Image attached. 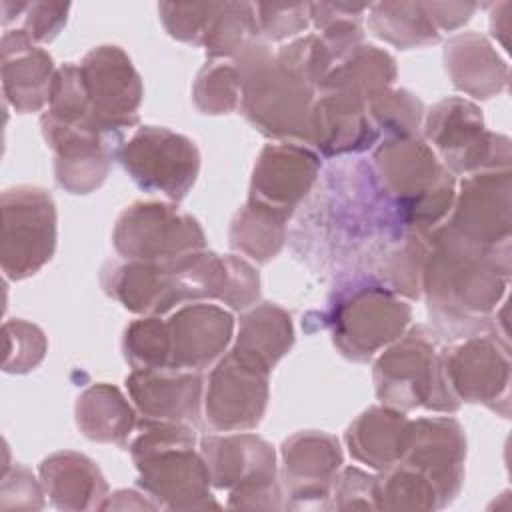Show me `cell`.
<instances>
[{
  "mask_svg": "<svg viewBox=\"0 0 512 512\" xmlns=\"http://www.w3.org/2000/svg\"><path fill=\"white\" fill-rule=\"evenodd\" d=\"M510 282V246L486 248L442 224L430 232L422 290L436 334H494V310ZM502 342V340H500Z\"/></svg>",
  "mask_w": 512,
  "mask_h": 512,
  "instance_id": "obj_1",
  "label": "cell"
},
{
  "mask_svg": "<svg viewBox=\"0 0 512 512\" xmlns=\"http://www.w3.org/2000/svg\"><path fill=\"white\" fill-rule=\"evenodd\" d=\"M134 432L128 450L138 470V486L158 508H220L210 492L206 462L194 450L192 426L142 418Z\"/></svg>",
  "mask_w": 512,
  "mask_h": 512,
  "instance_id": "obj_2",
  "label": "cell"
},
{
  "mask_svg": "<svg viewBox=\"0 0 512 512\" xmlns=\"http://www.w3.org/2000/svg\"><path fill=\"white\" fill-rule=\"evenodd\" d=\"M240 76V110L268 138L310 144L314 88L288 72L264 40L234 56Z\"/></svg>",
  "mask_w": 512,
  "mask_h": 512,
  "instance_id": "obj_3",
  "label": "cell"
},
{
  "mask_svg": "<svg viewBox=\"0 0 512 512\" xmlns=\"http://www.w3.org/2000/svg\"><path fill=\"white\" fill-rule=\"evenodd\" d=\"M378 178L408 226L434 230L452 210L454 174L418 136L386 138L374 152Z\"/></svg>",
  "mask_w": 512,
  "mask_h": 512,
  "instance_id": "obj_4",
  "label": "cell"
},
{
  "mask_svg": "<svg viewBox=\"0 0 512 512\" xmlns=\"http://www.w3.org/2000/svg\"><path fill=\"white\" fill-rule=\"evenodd\" d=\"M374 388L384 406L400 412L424 406L454 412L460 406L448 396L440 372L436 332L418 324L386 348L374 364Z\"/></svg>",
  "mask_w": 512,
  "mask_h": 512,
  "instance_id": "obj_5",
  "label": "cell"
},
{
  "mask_svg": "<svg viewBox=\"0 0 512 512\" xmlns=\"http://www.w3.org/2000/svg\"><path fill=\"white\" fill-rule=\"evenodd\" d=\"M210 484L230 490L228 506L280 510L284 492L276 478L274 448L254 434H206L200 438Z\"/></svg>",
  "mask_w": 512,
  "mask_h": 512,
  "instance_id": "obj_6",
  "label": "cell"
},
{
  "mask_svg": "<svg viewBox=\"0 0 512 512\" xmlns=\"http://www.w3.org/2000/svg\"><path fill=\"white\" fill-rule=\"evenodd\" d=\"M426 140L442 154L452 174L510 168V140L484 128L482 110L466 98H444L424 122Z\"/></svg>",
  "mask_w": 512,
  "mask_h": 512,
  "instance_id": "obj_7",
  "label": "cell"
},
{
  "mask_svg": "<svg viewBox=\"0 0 512 512\" xmlns=\"http://www.w3.org/2000/svg\"><path fill=\"white\" fill-rule=\"evenodd\" d=\"M2 248L4 278L24 280L48 264L56 250V204L38 186H14L2 200Z\"/></svg>",
  "mask_w": 512,
  "mask_h": 512,
  "instance_id": "obj_8",
  "label": "cell"
},
{
  "mask_svg": "<svg viewBox=\"0 0 512 512\" xmlns=\"http://www.w3.org/2000/svg\"><path fill=\"white\" fill-rule=\"evenodd\" d=\"M412 320V308L386 286H360L338 300L330 314L334 346L364 362L398 340Z\"/></svg>",
  "mask_w": 512,
  "mask_h": 512,
  "instance_id": "obj_9",
  "label": "cell"
},
{
  "mask_svg": "<svg viewBox=\"0 0 512 512\" xmlns=\"http://www.w3.org/2000/svg\"><path fill=\"white\" fill-rule=\"evenodd\" d=\"M112 242L124 260L168 262L206 248L198 220L168 202H134L116 220Z\"/></svg>",
  "mask_w": 512,
  "mask_h": 512,
  "instance_id": "obj_10",
  "label": "cell"
},
{
  "mask_svg": "<svg viewBox=\"0 0 512 512\" xmlns=\"http://www.w3.org/2000/svg\"><path fill=\"white\" fill-rule=\"evenodd\" d=\"M440 372L448 396L484 404L508 418L510 408V354L508 344L492 334L462 338L440 350Z\"/></svg>",
  "mask_w": 512,
  "mask_h": 512,
  "instance_id": "obj_11",
  "label": "cell"
},
{
  "mask_svg": "<svg viewBox=\"0 0 512 512\" xmlns=\"http://www.w3.org/2000/svg\"><path fill=\"white\" fill-rule=\"evenodd\" d=\"M118 160L146 192L180 202L200 172V152L184 134L162 126H140L120 146Z\"/></svg>",
  "mask_w": 512,
  "mask_h": 512,
  "instance_id": "obj_12",
  "label": "cell"
},
{
  "mask_svg": "<svg viewBox=\"0 0 512 512\" xmlns=\"http://www.w3.org/2000/svg\"><path fill=\"white\" fill-rule=\"evenodd\" d=\"M94 122L110 134H122L138 124L144 96L140 74L120 46L92 48L78 64Z\"/></svg>",
  "mask_w": 512,
  "mask_h": 512,
  "instance_id": "obj_13",
  "label": "cell"
},
{
  "mask_svg": "<svg viewBox=\"0 0 512 512\" xmlns=\"http://www.w3.org/2000/svg\"><path fill=\"white\" fill-rule=\"evenodd\" d=\"M270 370L226 352L212 368L204 392L206 424L220 432L256 428L268 406Z\"/></svg>",
  "mask_w": 512,
  "mask_h": 512,
  "instance_id": "obj_14",
  "label": "cell"
},
{
  "mask_svg": "<svg viewBox=\"0 0 512 512\" xmlns=\"http://www.w3.org/2000/svg\"><path fill=\"white\" fill-rule=\"evenodd\" d=\"M42 134L54 152L56 182L70 194H90L106 180L112 158L118 156L120 134H106L90 126L70 124L42 114Z\"/></svg>",
  "mask_w": 512,
  "mask_h": 512,
  "instance_id": "obj_15",
  "label": "cell"
},
{
  "mask_svg": "<svg viewBox=\"0 0 512 512\" xmlns=\"http://www.w3.org/2000/svg\"><path fill=\"white\" fill-rule=\"evenodd\" d=\"M510 192V168L468 174L444 224L480 246H510Z\"/></svg>",
  "mask_w": 512,
  "mask_h": 512,
  "instance_id": "obj_16",
  "label": "cell"
},
{
  "mask_svg": "<svg viewBox=\"0 0 512 512\" xmlns=\"http://www.w3.org/2000/svg\"><path fill=\"white\" fill-rule=\"evenodd\" d=\"M342 466V448L332 434L296 432L282 444V492L286 508H326Z\"/></svg>",
  "mask_w": 512,
  "mask_h": 512,
  "instance_id": "obj_17",
  "label": "cell"
},
{
  "mask_svg": "<svg viewBox=\"0 0 512 512\" xmlns=\"http://www.w3.org/2000/svg\"><path fill=\"white\" fill-rule=\"evenodd\" d=\"M466 436L456 418L432 416L412 420V434L398 462L420 472L436 490L440 506H448L464 482Z\"/></svg>",
  "mask_w": 512,
  "mask_h": 512,
  "instance_id": "obj_18",
  "label": "cell"
},
{
  "mask_svg": "<svg viewBox=\"0 0 512 512\" xmlns=\"http://www.w3.org/2000/svg\"><path fill=\"white\" fill-rule=\"evenodd\" d=\"M170 364L168 370L204 372L216 364L234 336V318L228 310L190 302L180 306L168 320Z\"/></svg>",
  "mask_w": 512,
  "mask_h": 512,
  "instance_id": "obj_19",
  "label": "cell"
},
{
  "mask_svg": "<svg viewBox=\"0 0 512 512\" xmlns=\"http://www.w3.org/2000/svg\"><path fill=\"white\" fill-rule=\"evenodd\" d=\"M176 260L112 262L102 270V288L130 312L162 316L188 302Z\"/></svg>",
  "mask_w": 512,
  "mask_h": 512,
  "instance_id": "obj_20",
  "label": "cell"
},
{
  "mask_svg": "<svg viewBox=\"0 0 512 512\" xmlns=\"http://www.w3.org/2000/svg\"><path fill=\"white\" fill-rule=\"evenodd\" d=\"M126 388L142 418L192 428L200 426L204 396L202 372L132 370L126 376Z\"/></svg>",
  "mask_w": 512,
  "mask_h": 512,
  "instance_id": "obj_21",
  "label": "cell"
},
{
  "mask_svg": "<svg viewBox=\"0 0 512 512\" xmlns=\"http://www.w3.org/2000/svg\"><path fill=\"white\" fill-rule=\"evenodd\" d=\"M320 172V158L298 142L268 144L252 172L250 198L292 214L310 192Z\"/></svg>",
  "mask_w": 512,
  "mask_h": 512,
  "instance_id": "obj_22",
  "label": "cell"
},
{
  "mask_svg": "<svg viewBox=\"0 0 512 512\" xmlns=\"http://www.w3.org/2000/svg\"><path fill=\"white\" fill-rule=\"evenodd\" d=\"M56 66L22 28L4 30L0 40V74L6 102L18 112H38L50 100Z\"/></svg>",
  "mask_w": 512,
  "mask_h": 512,
  "instance_id": "obj_23",
  "label": "cell"
},
{
  "mask_svg": "<svg viewBox=\"0 0 512 512\" xmlns=\"http://www.w3.org/2000/svg\"><path fill=\"white\" fill-rule=\"evenodd\" d=\"M378 138L366 100L342 90L322 92L312 104L310 144L326 158L368 150Z\"/></svg>",
  "mask_w": 512,
  "mask_h": 512,
  "instance_id": "obj_24",
  "label": "cell"
},
{
  "mask_svg": "<svg viewBox=\"0 0 512 512\" xmlns=\"http://www.w3.org/2000/svg\"><path fill=\"white\" fill-rule=\"evenodd\" d=\"M40 482L58 510H102L108 484L100 468L84 454L62 450L40 464Z\"/></svg>",
  "mask_w": 512,
  "mask_h": 512,
  "instance_id": "obj_25",
  "label": "cell"
},
{
  "mask_svg": "<svg viewBox=\"0 0 512 512\" xmlns=\"http://www.w3.org/2000/svg\"><path fill=\"white\" fill-rule=\"evenodd\" d=\"M442 56L456 90L480 100L506 90L508 66L482 34L462 32L452 36Z\"/></svg>",
  "mask_w": 512,
  "mask_h": 512,
  "instance_id": "obj_26",
  "label": "cell"
},
{
  "mask_svg": "<svg viewBox=\"0 0 512 512\" xmlns=\"http://www.w3.org/2000/svg\"><path fill=\"white\" fill-rule=\"evenodd\" d=\"M412 420L390 406L364 410L346 430L350 456L370 468L384 470L396 464L410 442Z\"/></svg>",
  "mask_w": 512,
  "mask_h": 512,
  "instance_id": "obj_27",
  "label": "cell"
},
{
  "mask_svg": "<svg viewBox=\"0 0 512 512\" xmlns=\"http://www.w3.org/2000/svg\"><path fill=\"white\" fill-rule=\"evenodd\" d=\"M292 344L294 326L290 314L272 302H262L240 318V328L232 350L272 372L280 358L288 354Z\"/></svg>",
  "mask_w": 512,
  "mask_h": 512,
  "instance_id": "obj_28",
  "label": "cell"
},
{
  "mask_svg": "<svg viewBox=\"0 0 512 512\" xmlns=\"http://www.w3.org/2000/svg\"><path fill=\"white\" fill-rule=\"evenodd\" d=\"M76 424L94 442L124 446L138 420L136 410L116 386L98 382L76 398Z\"/></svg>",
  "mask_w": 512,
  "mask_h": 512,
  "instance_id": "obj_29",
  "label": "cell"
},
{
  "mask_svg": "<svg viewBox=\"0 0 512 512\" xmlns=\"http://www.w3.org/2000/svg\"><path fill=\"white\" fill-rule=\"evenodd\" d=\"M396 80V62L378 46L360 44L352 52H348L342 60H338L324 82L320 84V92L342 90L360 96L362 100H372L380 92L392 88Z\"/></svg>",
  "mask_w": 512,
  "mask_h": 512,
  "instance_id": "obj_30",
  "label": "cell"
},
{
  "mask_svg": "<svg viewBox=\"0 0 512 512\" xmlns=\"http://www.w3.org/2000/svg\"><path fill=\"white\" fill-rule=\"evenodd\" d=\"M288 218V212L248 198L232 220L230 246L260 264L268 262L284 246Z\"/></svg>",
  "mask_w": 512,
  "mask_h": 512,
  "instance_id": "obj_31",
  "label": "cell"
},
{
  "mask_svg": "<svg viewBox=\"0 0 512 512\" xmlns=\"http://www.w3.org/2000/svg\"><path fill=\"white\" fill-rule=\"evenodd\" d=\"M368 28L374 36L402 48L436 44L440 32L424 2H378L368 8Z\"/></svg>",
  "mask_w": 512,
  "mask_h": 512,
  "instance_id": "obj_32",
  "label": "cell"
},
{
  "mask_svg": "<svg viewBox=\"0 0 512 512\" xmlns=\"http://www.w3.org/2000/svg\"><path fill=\"white\" fill-rule=\"evenodd\" d=\"M262 40L256 8L250 2H214L204 28L202 44L210 58L236 56L248 44Z\"/></svg>",
  "mask_w": 512,
  "mask_h": 512,
  "instance_id": "obj_33",
  "label": "cell"
},
{
  "mask_svg": "<svg viewBox=\"0 0 512 512\" xmlns=\"http://www.w3.org/2000/svg\"><path fill=\"white\" fill-rule=\"evenodd\" d=\"M376 510H438L440 500L434 486L414 468L396 462L374 480Z\"/></svg>",
  "mask_w": 512,
  "mask_h": 512,
  "instance_id": "obj_34",
  "label": "cell"
},
{
  "mask_svg": "<svg viewBox=\"0 0 512 512\" xmlns=\"http://www.w3.org/2000/svg\"><path fill=\"white\" fill-rule=\"evenodd\" d=\"M368 8V4L342 2L310 4V20L322 32L320 38L324 40L336 62L362 44V14Z\"/></svg>",
  "mask_w": 512,
  "mask_h": 512,
  "instance_id": "obj_35",
  "label": "cell"
},
{
  "mask_svg": "<svg viewBox=\"0 0 512 512\" xmlns=\"http://www.w3.org/2000/svg\"><path fill=\"white\" fill-rule=\"evenodd\" d=\"M124 358L134 370H168L170 344L166 320L146 316L126 326L122 338Z\"/></svg>",
  "mask_w": 512,
  "mask_h": 512,
  "instance_id": "obj_36",
  "label": "cell"
},
{
  "mask_svg": "<svg viewBox=\"0 0 512 512\" xmlns=\"http://www.w3.org/2000/svg\"><path fill=\"white\" fill-rule=\"evenodd\" d=\"M366 108L374 128L386 132L388 138L414 136L424 116L422 102L404 88H388L380 92L366 102Z\"/></svg>",
  "mask_w": 512,
  "mask_h": 512,
  "instance_id": "obj_37",
  "label": "cell"
},
{
  "mask_svg": "<svg viewBox=\"0 0 512 512\" xmlns=\"http://www.w3.org/2000/svg\"><path fill=\"white\" fill-rule=\"evenodd\" d=\"M192 98L202 114H230L240 106V76L234 64L210 62L194 82Z\"/></svg>",
  "mask_w": 512,
  "mask_h": 512,
  "instance_id": "obj_38",
  "label": "cell"
},
{
  "mask_svg": "<svg viewBox=\"0 0 512 512\" xmlns=\"http://www.w3.org/2000/svg\"><path fill=\"white\" fill-rule=\"evenodd\" d=\"M276 56L288 72H292L296 78H300L314 90L320 88V84L336 64L332 52L328 50L320 34L296 38L294 42L282 46Z\"/></svg>",
  "mask_w": 512,
  "mask_h": 512,
  "instance_id": "obj_39",
  "label": "cell"
},
{
  "mask_svg": "<svg viewBox=\"0 0 512 512\" xmlns=\"http://www.w3.org/2000/svg\"><path fill=\"white\" fill-rule=\"evenodd\" d=\"M6 358L4 372L8 374H26L34 370L46 356L48 342L44 332L26 320H6Z\"/></svg>",
  "mask_w": 512,
  "mask_h": 512,
  "instance_id": "obj_40",
  "label": "cell"
},
{
  "mask_svg": "<svg viewBox=\"0 0 512 512\" xmlns=\"http://www.w3.org/2000/svg\"><path fill=\"white\" fill-rule=\"evenodd\" d=\"M212 4L214 2H162L158 4V14L172 38L200 46Z\"/></svg>",
  "mask_w": 512,
  "mask_h": 512,
  "instance_id": "obj_41",
  "label": "cell"
},
{
  "mask_svg": "<svg viewBox=\"0 0 512 512\" xmlns=\"http://www.w3.org/2000/svg\"><path fill=\"white\" fill-rule=\"evenodd\" d=\"M258 32L264 42H280L306 30L310 4H254Z\"/></svg>",
  "mask_w": 512,
  "mask_h": 512,
  "instance_id": "obj_42",
  "label": "cell"
},
{
  "mask_svg": "<svg viewBox=\"0 0 512 512\" xmlns=\"http://www.w3.org/2000/svg\"><path fill=\"white\" fill-rule=\"evenodd\" d=\"M14 14L22 18V30L30 36L34 44L54 40L66 24L70 4L62 2H18L14 4Z\"/></svg>",
  "mask_w": 512,
  "mask_h": 512,
  "instance_id": "obj_43",
  "label": "cell"
},
{
  "mask_svg": "<svg viewBox=\"0 0 512 512\" xmlns=\"http://www.w3.org/2000/svg\"><path fill=\"white\" fill-rule=\"evenodd\" d=\"M374 480L376 476H370L368 472L348 466L344 470H338L328 506L334 510H350V508H364V510H376L374 502Z\"/></svg>",
  "mask_w": 512,
  "mask_h": 512,
  "instance_id": "obj_44",
  "label": "cell"
},
{
  "mask_svg": "<svg viewBox=\"0 0 512 512\" xmlns=\"http://www.w3.org/2000/svg\"><path fill=\"white\" fill-rule=\"evenodd\" d=\"M0 506L2 508H24V510H38L44 506V488L42 482L34 478V474L20 464L10 466L4 464L2 472V490H0Z\"/></svg>",
  "mask_w": 512,
  "mask_h": 512,
  "instance_id": "obj_45",
  "label": "cell"
},
{
  "mask_svg": "<svg viewBox=\"0 0 512 512\" xmlns=\"http://www.w3.org/2000/svg\"><path fill=\"white\" fill-rule=\"evenodd\" d=\"M426 12L430 14L434 26L440 30H454L470 20L478 4H462V2H424Z\"/></svg>",
  "mask_w": 512,
  "mask_h": 512,
  "instance_id": "obj_46",
  "label": "cell"
},
{
  "mask_svg": "<svg viewBox=\"0 0 512 512\" xmlns=\"http://www.w3.org/2000/svg\"><path fill=\"white\" fill-rule=\"evenodd\" d=\"M126 508H134V510H158V504L150 498L140 496L134 490H118L114 494H110L106 498V502L102 504V510H126Z\"/></svg>",
  "mask_w": 512,
  "mask_h": 512,
  "instance_id": "obj_47",
  "label": "cell"
},
{
  "mask_svg": "<svg viewBox=\"0 0 512 512\" xmlns=\"http://www.w3.org/2000/svg\"><path fill=\"white\" fill-rule=\"evenodd\" d=\"M508 10H510V2H502L494 6V12L490 16L492 34L500 38L502 46H508Z\"/></svg>",
  "mask_w": 512,
  "mask_h": 512,
  "instance_id": "obj_48",
  "label": "cell"
}]
</instances>
